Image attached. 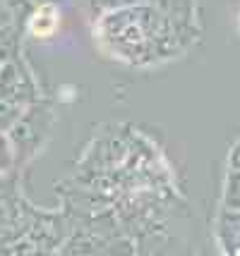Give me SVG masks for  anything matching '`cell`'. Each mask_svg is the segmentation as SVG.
<instances>
[{"label":"cell","mask_w":240,"mask_h":256,"mask_svg":"<svg viewBox=\"0 0 240 256\" xmlns=\"http://www.w3.org/2000/svg\"><path fill=\"white\" fill-rule=\"evenodd\" d=\"M29 26H32V32H34L36 36H51L58 26L56 10H53V8H41V10L32 17V24H29Z\"/></svg>","instance_id":"1"}]
</instances>
